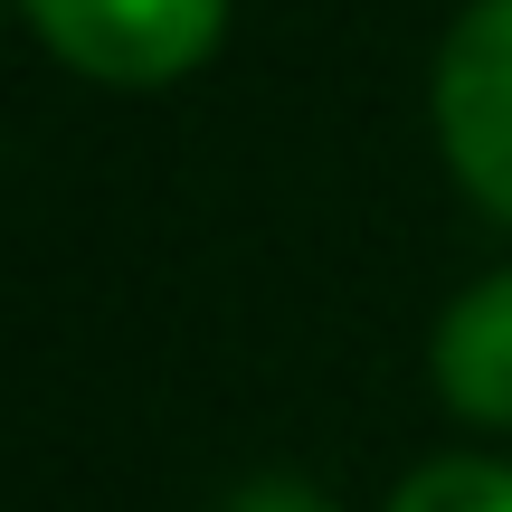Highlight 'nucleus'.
Listing matches in <instances>:
<instances>
[{
	"mask_svg": "<svg viewBox=\"0 0 512 512\" xmlns=\"http://www.w3.org/2000/svg\"><path fill=\"white\" fill-rule=\"evenodd\" d=\"M38 48L95 86H171L209 67L228 38V0H19Z\"/></svg>",
	"mask_w": 512,
	"mask_h": 512,
	"instance_id": "f257e3e1",
	"label": "nucleus"
},
{
	"mask_svg": "<svg viewBox=\"0 0 512 512\" xmlns=\"http://www.w3.org/2000/svg\"><path fill=\"white\" fill-rule=\"evenodd\" d=\"M437 143L456 190L512 228V0H465L437 48Z\"/></svg>",
	"mask_w": 512,
	"mask_h": 512,
	"instance_id": "f03ea898",
	"label": "nucleus"
},
{
	"mask_svg": "<svg viewBox=\"0 0 512 512\" xmlns=\"http://www.w3.org/2000/svg\"><path fill=\"white\" fill-rule=\"evenodd\" d=\"M437 399L475 427H512V266L465 285L437 323Z\"/></svg>",
	"mask_w": 512,
	"mask_h": 512,
	"instance_id": "7ed1b4c3",
	"label": "nucleus"
},
{
	"mask_svg": "<svg viewBox=\"0 0 512 512\" xmlns=\"http://www.w3.org/2000/svg\"><path fill=\"white\" fill-rule=\"evenodd\" d=\"M389 512H512V465L503 456H437L389 494Z\"/></svg>",
	"mask_w": 512,
	"mask_h": 512,
	"instance_id": "20e7f679",
	"label": "nucleus"
},
{
	"mask_svg": "<svg viewBox=\"0 0 512 512\" xmlns=\"http://www.w3.org/2000/svg\"><path fill=\"white\" fill-rule=\"evenodd\" d=\"M228 512H332L323 494H304V484H285V475H275V484H247V494H228Z\"/></svg>",
	"mask_w": 512,
	"mask_h": 512,
	"instance_id": "39448f33",
	"label": "nucleus"
}]
</instances>
